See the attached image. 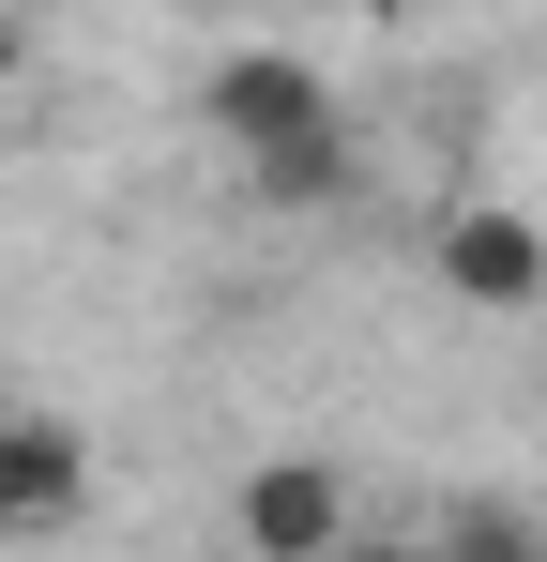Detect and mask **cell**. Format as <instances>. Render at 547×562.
<instances>
[{
	"instance_id": "obj_1",
	"label": "cell",
	"mask_w": 547,
	"mask_h": 562,
	"mask_svg": "<svg viewBox=\"0 0 547 562\" xmlns=\"http://www.w3.org/2000/svg\"><path fill=\"white\" fill-rule=\"evenodd\" d=\"M365 517H350V471L335 457H259L244 486H228V548L244 562H335Z\"/></svg>"
},
{
	"instance_id": "obj_4",
	"label": "cell",
	"mask_w": 547,
	"mask_h": 562,
	"mask_svg": "<svg viewBox=\"0 0 547 562\" xmlns=\"http://www.w3.org/2000/svg\"><path fill=\"white\" fill-rule=\"evenodd\" d=\"M77 502H91V441L62 411H0V548L15 532H62Z\"/></svg>"
},
{
	"instance_id": "obj_7",
	"label": "cell",
	"mask_w": 547,
	"mask_h": 562,
	"mask_svg": "<svg viewBox=\"0 0 547 562\" xmlns=\"http://www.w3.org/2000/svg\"><path fill=\"white\" fill-rule=\"evenodd\" d=\"M335 562H426V548H395V532H350V548H335Z\"/></svg>"
},
{
	"instance_id": "obj_2",
	"label": "cell",
	"mask_w": 547,
	"mask_h": 562,
	"mask_svg": "<svg viewBox=\"0 0 547 562\" xmlns=\"http://www.w3.org/2000/svg\"><path fill=\"white\" fill-rule=\"evenodd\" d=\"M198 106H213V137H228V168H244V153H289V137H320V122H335V77H320L304 46H228Z\"/></svg>"
},
{
	"instance_id": "obj_6",
	"label": "cell",
	"mask_w": 547,
	"mask_h": 562,
	"mask_svg": "<svg viewBox=\"0 0 547 562\" xmlns=\"http://www.w3.org/2000/svg\"><path fill=\"white\" fill-rule=\"evenodd\" d=\"M426 562H547V532H533V517H502V502H471V517L426 532Z\"/></svg>"
},
{
	"instance_id": "obj_3",
	"label": "cell",
	"mask_w": 547,
	"mask_h": 562,
	"mask_svg": "<svg viewBox=\"0 0 547 562\" xmlns=\"http://www.w3.org/2000/svg\"><path fill=\"white\" fill-rule=\"evenodd\" d=\"M426 259H442V289H456V304H487V319H533V304H547V228H533V213H502V198L442 213Z\"/></svg>"
},
{
	"instance_id": "obj_5",
	"label": "cell",
	"mask_w": 547,
	"mask_h": 562,
	"mask_svg": "<svg viewBox=\"0 0 547 562\" xmlns=\"http://www.w3.org/2000/svg\"><path fill=\"white\" fill-rule=\"evenodd\" d=\"M350 183H365L350 122H320V137H289V153H244V198H259V213H335Z\"/></svg>"
}]
</instances>
